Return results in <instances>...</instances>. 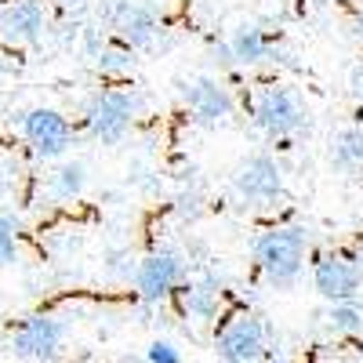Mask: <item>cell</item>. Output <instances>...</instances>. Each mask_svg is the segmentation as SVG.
<instances>
[{
    "mask_svg": "<svg viewBox=\"0 0 363 363\" xmlns=\"http://www.w3.org/2000/svg\"><path fill=\"white\" fill-rule=\"evenodd\" d=\"M327 330L330 335H356L363 330V301H342V306H327Z\"/></svg>",
    "mask_w": 363,
    "mask_h": 363,
    "instance_id": "16",
    "label": "cell"
},
{
    "mask_svg": "<svg viewBox=\"0 0 363 363\" xmlns=\"http://www.w3.org/2000/svg\"><path fill=\"white\" fill-rule=\"evenodd\" d=\"M182 294V313L196 323H211L222 309V280L218 277H200L178 291Z\"/></svg>",
    "mask_w": 363,
    "mask_h": 363,
    "instance_id": "14",
    "label": "cell"
},
{
    "mask_svg": "<svg viewBox=\"0 0 363 363\" xmlns=\"http://www.w3.org/2000/svg\"><path fill=\"white\" fill-rule=\"evenodd\" d=\"M66 342V327L62 320L55 316H29L11 338V349L15 356L22 359H37V363H51L58 356V349H62Z\"/></svg>",
    "mask_w": 363,
    "mask_h": 363,
    "instance_id": "10",
    "label": "cell"
},
{
    "mask_svg": "<svg viewBox=\"0 0 363 363\" xmlns=\"http://www.w3.org/2000/svg\"><path fill=\"white\" fill-rule=\"evenodd\" d=\"M356 265H359V272H363V244L356 247Z\"/></svg>",
    "mask_w": 363,
    "mask_h": 363,
    "instance_id": "24",
    "label": "cell"
},
{
    "mask_svg": "<svg viewBox=\"0 0 363 363\" xmlns=\"http://www.w3.org/2000/svg\"><path fill=\"white\" fill-rule=\"evenodd\" d=\"M352 91H356V99L363 102V66H359V69L352 73Z\"/></svg>",
    "mask_w": 363,
    "mask_h": 363,
    "instance_id": "22",
    "label": "cell"
},
{
    "mask_svg": "<svg viewBox=\"0 0 363 363\" xmlns=\"http://www.w3.org/2000/svg\"><path fill=\"white\" fill-rule=\"evenodd\" d=\"M182 102L200 128H222L236 113L233 91L218 77H189L182 80Z\"/></svg>",
    "mask_w": 363,
    "mask_h": 363,
    "instance_id": "7",
    "label": "cell"
},
{
    "mask_svg": "<svg viewBox=\"0 0 363 363\" xmlns=\"http://www.w3.org/2000/svg\"><path fill=\"white\" fill-rule=\"evenodd\" d=\"M0 80H4V62H0Z\"/></svg>",
    "mask_w": 363,
    "mask_h": 363,
    "instance_id": "26",
    "label": "cell"
},
{
    "mask_svg": "<svg viewBox=\"0 0 363 363\" xmlns=\"http://www.w3.org/2000/svg\"><path fill=\"white\" fill-rule=\"evenodd\" d=\"M313 287L327 306H342V301H359L363 291V272L356 265V255L349 251H327L313 262Z\"/></svg>",
    "mask_w": 363,
    "mask_h": 363,
    "instance_id": "5",
    "label": "cell"
},
{
    "mask_svg": "<svg viewBox=\"0 0 363 363\" xmlns=\"http://www.w3.org/2000/svg\"><path fill=\"white\" fill-rule=\"evenodd\" d=\"M200 203H203L200 193H178V215L182 218H196L200 215Z\"/></svg>",
    "mask_w": 363,
    "mask_h": 363,
    "instance_id": "21",
    "label": "cell"
},
{
    "mask_svg": "<svg viewBox=\"0 0 363 363\" xmlns=\"http://www.w3.org/2000/svg\"><path fill=\"white\" fill-rule=\"evenodd\" d=\"M330 164L338 171H359L363 167V128H345L330 138Z\"/></svg>",
    "mask_w": 363,
    "mask_h": 363,
    "instance_id": "15",
    "label": "cell"
},
{
    "mask_svg": "<svg viewBox=\"0 0 363 363\" xmlns=\"http://www.w3.org/2000/svg\"><path fill=\"white\" fill-rule=\"evenodd\" d=\"M48 29V8L40 0H11L0 8V33L11 44H37Z\"/></svg>",
    "mask_w": 363,
    "mask_h": 363,
    "instance_id": "12",
    "label": "cell"
},
{
    "mask_svg": "<svg viewBox=\"0 0 363 363\" xmlns=\"http://www.w3.org/2000/svg\"><path fill=\"white\" fill-rule=\"evenodd\" d=\"M113 29L120 33V44L142 51V48H153V40L160 37V15L145 0H120V8L113 15Z\"/></svg>",
    "mask_w": 363,
    "mask_h": 363,
    "instance_id": "11",
    "label": "cell"
},
{
    "mask_svg": "<svg viewBox=\"0 0 363 363\" xmlns=\"http://www.w3.org/2000/svg\"><path fill=\"white\" fill-rule=\"evenodd\" d=\"M251 116H255V128L272 142H287V138L301 135L309 124V109L301 102V95L284 84H265L255 95Z\"/></svg>",
    "mask_w": 363,
    "mask_h": 363,
    "instance_id": "2",
    "label": "cell"
},
{
    "mask_svg": "<svg viewBox=\"0 0 363 363\" xmlns=\"http://www.w3.org/2000/svg\"><path fill=\"white\" fill-rule=\"evenodd\" d=\"M22 135H26L29 145H33V153L44 157V160L62 157L66 149L73 145V128H69V120L58 113V109H44V106L22 113Z\"/></svg>",
    "mask_w": 363,
    "mask_h": 363,
    "instance_id": "9",
    "label": "cell"
},
{
    "mask_svg": "<svg viewBox=\"0 0 363 363\" xmlns=\"http://www.w3.org/2000/svg\"><path fill=\"white\" fill-rule=\"evenodd\" d=\"M84 186H87V167L84 164H62L55 174H51V193L58 196V200H73V196H80L84 193Z\"/></svg>",
    "mask_w": 363,
    "mask_h": 363,
    "instance_id": "18",
    "label": "cell"
},
{
    "mask_svg": "<svg viewBox=\"0 0 363 363\" xmlns=\"http://www.w3.org/2000/svg\"><path fill=\"white\" fill-rule=\"evenodd\" d=\"M309 258V233L301 225H272L255 240V262L269 287L287 291L298 284Z\"/></svg>",
    "mask_w": 363,
    "mask_h": 363,
    "instance_id": "1",
    "label": "cell"
},
{
    "mask_svg": "<svg viewBox=\"0 0 363 363\" xmlns=\"http://www.w3.org/2000/svg\"><path fill=\"white\" fill-rule=\"evenodd\" d=\"M356 33L363 37V4H359V11H356Z\"/></svg>",
    "mask_w": 363,
    "mask_h": 363,
    "instance_id": "23",
    "label": "cell"
},
{
    "mask_svg": "<svg viewBox=\"0 0 363 363\" xmlns=\"http://www.w3.org/2000/svg\"><path fill=\"white\" fill-rule=\"evenodd\" d=\"M62 4H66V8H80V4H84V0H62Z\"/></svg>",
    "mask_w": 363,
    "mask_h": 363,
    "instance_id": "25",
    "label": "cell"
},
{
    "mask_svg": "<svg viewBox=\"0 0 363 363\" xmlns=\"http://www.w3.org/2000/svg\"><path fill=\"white\" fill-rule=\"evenodd\" d=\"M225 44H229V51H233V62H236V66H262V62H269V58L277 55L269 33H265L258 22H240L233 33H229Z\"/></svg>",
    "mask_w": 363,
    "mask_h": 363,
    "instance_id": "13",
    "label": "cell"
},
{
    "mask_svg": "<svg viewBox=\"0 0 363 363\" xmlns=\"http://www.w3.org/2000/svg\"><path fill=\"white\" fill-rule=\"evenodd\" d=\"M18 255V225L15 218L0 215V265H11Z\"/></svg>",
    "mask_w": 363,
    "mask_h": 363,
    "instance_id": "19",
    "label": "cell"
},
{
    "mask_svg": "<svg viewBox=\"0 0 363 363\" xmlns=\"http://www.w3.org/2000/svg\"><path fill=\"white\" fill-rule=\"evenodd\" d=\"M145 359H149V363H182V352H178L167 338H157L153 345L145 349Z\"/></svg>",
    "mask_w": 363,
    "mask_h": 363,
    "instance_id": "20",
    "label": "cell"
},
{
    "mask_svg": "<svg viewBox=\"0 0 363 363\" xmlns=\"http://www.w3.org/2000/svg\"><path fill=\"white\" fill-rule=\"evenodd\" d=\"M233 193L244 200V203H255V207L277 203L287 193L284 167L272 160L269 153H251V157L240 160L236 171H233Z\"/></svg>",
    "mask_w": 363,
    "mask_h": 363,
    "instance_id": "4",
    "label": "cell"
},
{
    "mask_svg": "<svg viewBox=\"0 0 363 363\" xmlns=\"http://www.w3.org/2000/svg\"><path fill=\"white\" fill-rule=\"evenodd\" d=\"M135 113H138V99L131 95V91L106 87V91H99V95L87 102V113H84L87 135L95 142H102V145H116L131 131Z\"/></svg>",
    "mask_w": 363,
    "mask_h": 363,
    "instance_id": "3",
    "label": "cell"
},
{
    "mask_svg": "<svg viewBox=\"0 0 363 363\" xmlns=\"http://www.w3.org/2000/svg\"><path fill=\"white\" fill-rule=\"evenodd\" d=\"M95 66H99L102 77H128L135 69V51L128 44H120V40L116 44H106L99 51V58H95Z\"/></svg>",
    "mask_w": 363,
    "mask_h": 363,
    "instance_id": "17",
    "label": "cell"
},
{
    "mask_svg": "<svg viewBox=\"0 0 363 363\" xmlns=\"http://www.w3.org/2000/svg\"><path fill=\"white\" fill-rule=\"evenodd\" d=\"M182 287H186V262H182L178 251L164 247V251H153L138 262L135 291L145 306H160V301H167Z\"/></svg>",
    "mask_w": 363,
    "mask_h": 363,
    "instance_id": "6",
    "label": "cell"
},
{
    "mask_svg": "<svg viewBox=\"0 0 363 363\" xmlns=\"http://www.w3.org/2000/svg\"><path fill=\"white\" fill-rule=\"evenodd\" d=\"M215 345H218L222 363H262L269 356V327L262 316L240 313V316L225 320Z\"/></svg>",
    "mask_w": 363,
    "mask_h": 363,
    "instance_id": "8",
    "label": "cell"
}]
</instances>
